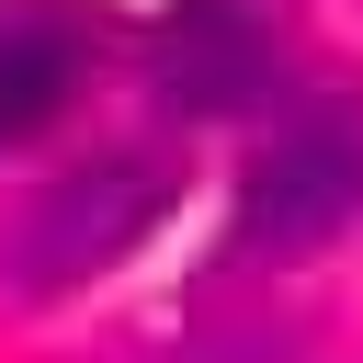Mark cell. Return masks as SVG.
Listing matches in <instances>:
<instances>
[{"label":"cell","instance_id":"1","mask_svg":"<svg viewBox=\"0 0 363 363\" xmlns=\"http://www.w3.org/2000/svg\"><path fill=\"white\" fill-rule=\"evenodd\" d=\"M159 204H170V159H147V147L68 170V182L34 204V227H23V284L57 295V284H79V272H113V261L159 227Z\"/></svg>","mask_w":363,"mask_h":363},{"label":"cell","instance_id":"3","mask_svg":"<svg viewBox=\"0 0 363 363\" xmlns=\"http://www.w3.org/2000/svg\"><path fill=\"white\" fill-rule=\"evenodd\" d=\"M147 79L170 113H250L272 91V34L250 0H170L159 11V45H147Z\"/></svg>","mask_w":363,"mask_h":363},{"label":"cell","instance_id":"2","mask_svg":"<svg viewBox=\"0 0 363 363\" xmlns=\"http://www.w3.org/2000/svg\"><path fill=\"white\" fill-rule=\"evenodd\" d=\"M363 216V136L340 113H295L238 193V250H318Z\"/></svg>","mask_w":363,"mask_h":363},{"label":"cell","instance_id":"4","mask_svg":"<svg viewBox=\"0 0 363 363\" xmlns=\"http://www.w3.org/2000/svg\"><path fill=\"white\" fill-rule=\"evenodd\" d=\"M102 57V23L79 0H0V147L45 136Z\"/></svg>","mask_w":363,"mask_h":363}]
</instances>
